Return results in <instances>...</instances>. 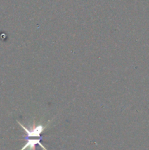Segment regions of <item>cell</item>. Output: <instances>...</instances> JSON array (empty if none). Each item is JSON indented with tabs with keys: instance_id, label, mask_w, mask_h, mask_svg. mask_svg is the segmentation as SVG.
<instances>
[{
	"instance_id": "7a4b0ae2",
	"label": "cell",
	"mask_w": 149,
	"mask_h": 150,
	"mask_svg": "<svg viewBox=\"0 0 149 150\" xmlns=\"http://www.w3.org/2000/svg\"><path fill=\"white\" fill-rule=\"evenodd\" d=\"M25 139H26V144L21 148L20 150H35V146H36L37 144L39 145L44 150H47L46 148H45L40 142L41 140H42V137H40L39 139H29L28 138L26 137Z\"/></svg>"
},
{
	"instance_id": "6da1fadb",
	"label": "cell",
	"mask_w": 149,
	"mask_h": 150,
	"mask_svg": "<svg viewBox=\"0 0 149 150\" xmlns=\"http://www.w3.org/2000/svg\"><path fill=\"white\" fill-rule=\"evenodd\" d=\"M17 122L18 123L19 125L21 127V128L26 132V138H30V137H37V138H40V135L41 133H43V131L45 130V129L49 125L50 122H48L47 123V125L45 126L42 125H35L34 123L33 124L32 127H31L30 128L29 127H26L23 125L22 123H20L19 121H17Z\"/></svg>"
}]
</instances>
